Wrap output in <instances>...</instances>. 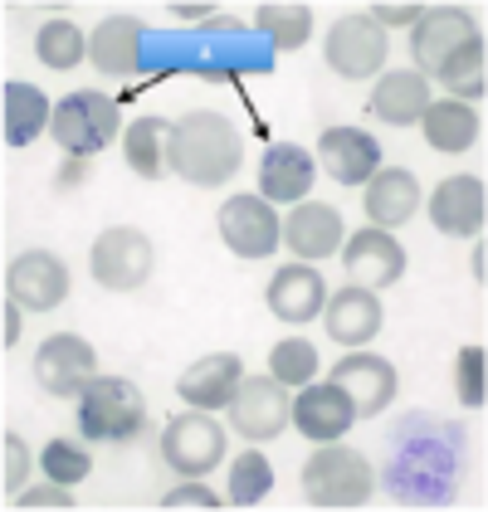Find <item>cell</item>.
Listing matches in <instances>:
<instances>
[{
	"mask_svg": "<svg viewBox=\"0 0 488 512\" xmlns=\"http://www.w3.org/2000/svg\"><path fill=\"white\" fill-rule=\"evenodd\" d=\"M464 469V430L454 420H435L425 410L406 415L391 434L386 488L406 508H445L454 503Z\"/></svg>",
	"mask_w": 488,
	"mask_h": 512,
	"instance_id": "1",
	"label": "cell"
},
{
	"mask_svg": "<svg viewBox=\"0 0 488 512\" xmlns=\"http://www.w3.org/2000/svg\"><path fill=\"white\" fill-rule=\"evenodd\" d=\"M410 54H415V74L420 79H440L449 88V98L459 103H479L484 98V30L474 25L469 10L459 5H435L420 15V25L410 30Z\"/></svg>",
	"mask_w": 488,
	"mask_h": 512,
	"instance_id": "2",
	"label": "cell"
},
{
	"mask_svg": "<svg viewBox=\"0 0 488 512\" xmlns=\"http://www.w3.org/2000/svg\"><path fill=\"white\" fill-rule=\"evenodd\" d=\"M244 166V142L240 127L220 113H186V118L171 122V171L186 181V186H225L235 181Z\"/></svg>",
	"mask_w": 488,
	"mask_h": 512,
	"instance_id": "3",
	"label": "cell"
},
{
	"mask_svg": "<svg viewBox=\"0 0 488 512\" xmlns=\"http://www.w3.org/2000/svg\"><path fill=\"white\" fill-rule=\"evenodd\" d=\"M376 488V473L357 449L347 444H318V454H308L303 464V503L308 508H327V512H347V508H366Z\"/></svg>",
	"mask_w": 488,
	"mask_h": 512,
	"instance_id": "4",
	"label": "cell"
},
{
	"mask_svg": "<svg viewBox=\"0 0 488 512\" xmlns=\"http://www.w3.org/2000/svg\"><path fill=\"white\" fill-rule=\"evenodd\" d=\"M49 137L69 152V157H98L103 147H113L122 137V113L118 98L98 93V88H79L69 98L54 103V122H49Z\"/></svg>",
	"mask_w": 488,
	"mask_h": 512,
	"instance_id": "5",
	"label": "cell"
},
{
	"mask_svg": "<svg viewBox=\"0 0 488 512\" xmlns=\"http://www.w3.org/2000/svg\"><path fill=\"white\" fill-rule=\"evenodd\" d=\"M79 430L93 444H127L147 430V400L122 376H93L79 395Z\"/></svg>",
	"mask_w": 488,
	"mask_h": 512,
	"instance_id": "6",
	"label": "cell"
},
{
	"mask_svg": "<svg viewBox=\"0 0 488 512\" xmlns=\"http://www.w3.org/2000/svg\"><path fill=\"white\" fill-rule=\"evenodd\" d=\"M152 264H157L152 239L142 235V230H132V225L103 230V235L93 239V249H88V269H93V278H98L108 293L142 288V283L152 278Z\"/></svg>",
	"mask_w": 488,
	"mask_h": 512,
	"instance_id": "7",
	"label": "cell"
},
{
	"mask_svg": "<svg viewBox=\"0 0 488 512\" xmlns=\"http://www.w3.org/2000/svg\"><path fill=\"white\" fill-rule=\"evenodd\" d=\"M323 59L337 79H376L381 64H386V30L371 20V15H342L323 40Z\"/></svg>",
	"mask_w": 488,
	"mask_h": 512,
	"instance_id": "8",
	"label": "cell"
},
{
	"mask_svg": "<svg viewBox=\"0 0 488 512\" xmlns=\"http://www.w3.org/2000/svg\"><path fill=\"white\" fill-rule=\"evenodd\" d=\"M35 376H40V386L49 395L79 400L93 386V376H98V352L83 342L79 332H54L35 352Z\"/></svg>",
	"mask_w": 488,
	"mask_h": 512,
	"instance_id": "9",
	"label": "cell"
},
{
	"mask_svg": "<svg viewBox=\"0 0 488 512\" xmlns=\"http://www.w3.org/2000/svg\"><path fill=\"white\" fill-rule=\"evenodd\" d=\"M5 298L20 303L25 313H49L69 298V264L49 249H25L5 269Z\"/></svg>",
	"mask_w": 488,
	"mask_h": 512,
	"instance_id": "10",
	"label": "cell"
},
{
	"mask_svg": "<svg viewBox=\"0 0 488 512\" xmlns=\"http://www.w3.org/2000/svg\"><path fill=\"white\" fill-rule=\"evenodd\" d=\"M162 454L181 478H205V473L225 459V430L210 420V410L176 415L162 434Z\"/></svg>",
	"mask_w": 488,
	"mask_h": 512,
	"instance_id": "11",
	"label": "cell"
},
{
	"mask_svg": "<svg viewBox=\"0 0 488 512\" xmlns=\"http://www.w3.org/2000/svg\"><path fill=\"white\" fill-rule=\"evenodd\" d=\"M230 425L264 444L274 434H284V425H293V400H288V386L274 381V376H244L235 400H230Z\"/></svg>",
	"mask_w": 488,
	"mask_h": 512,
	"instance_id": "12",
	"label": "cell"
},
{
	"mask_svg": "<svg viewBox=\"0 0 488 512\" xmlns=\"http://www.w3.org/2000/svg\"><path fill=\"white\" fill-rule=\"evenodd\" d=\"M220 239L240 259H269L284 244V225L264 196H230L220 205Z\"/></svg>",
	"mask_w": 488,
	"mask_h": 512,
	"instance_id": "13",
	"label": "cell"
},
{
	"mask_svg": "<svg viewBox=\"0 0 488 512\" xmlns=\"http://www.w3.org/2000/svg\"><path fill=\"white\" fill-rule=\"evenodd\" d=\"M342 269H347V283L376 293V288L401 283V274H406V249H401V239L391 235V230H362V235H352L342 244Z\"/></svg>",
	"mask_w": 488,
	"mask_h": 512,
	"instance_id": "14",
	"label": "cell"
},
{
	"mask_svg": "<svg viewBox=\"0 0 488 512\" xmlns=\"http://www.w3.org/2000/svg\"><path fill=\"white\" fill-rule=\"evenodd\" d=\"M357 425V405L347 400L342 386H332V381H308V386H298L293 395V430L303 434V439H313V444H332V439H342V434Z\"/></svg>",
	"mask_w": 488,
	"mask_h": 512,
	"instance_id": "15",
	"label": "cell"
},
{
	"mask_svg": "<svg viewBox=\"0 0 488 512\" xmlns=\"http://www.w3.org/2000/svg\"><path fill=\"white\" fill-rule=\"evenodd\" d=\"M332 386H342L347 400L357 405V420H366V415H381L396 400V366L386 356L357 347L332 366Z\"/></svg>",
	"mask_w": 488,
	"mask_h": 512,
	"instance_id": "16",
	"label": "cell"
},
{
	"mask_svg": "<svg viewBox=\"0 0 488 512\" xmlns=\"http://www.w3.org/2000/svg\"><path fill=\"white\" fill-rule=\"evenodd\" d=\"M484 220H488V186L479 176H449V181L435 186V196H430V225L440 235H454V239L484 235Z\"/></svg>",
	"mask_w": 488,
	"mask_h": 512,
	"instance_id": "17",
	"label": "cell"
},
{
	"mask_svg": "<svg viewBox=\"0 0 488 512\" xmlns=\"http://www.w3.org/2000/svg\"><path fill=\"white\" fill-rule=\"evenodd\" d=\"M244 376L249 371H244V361L235 352H210L181 371L176 391H181V400L191 410H230V400H235Z\"/></svg>",
	"mask_w": 488,
	"mask_h": 512,
	"instance_id": "18",
	"label": "cell"
},
{
	"mask_svg": "<svg viewBox=\"0 0 488 512\" xmlns=\"http://www.w3.org/2000/svg\"><path fill=\"white\" fill-rule=\"evenodd\" d=\"M318 157L337 186H362L381 171V142L362 127H327L323 142H318Z\"/></svg>",
	"mask_w": 488,
	"mask_h": 512,
	"instance_id": "19",
	"label": "cell"
},
{
	"mask_svg": "<svg viewBox=\"0 0 488 512\" xmlns=\"http://www.w3.org/2000/svg\"><path fill=\"white\" fill-rule=\"evenodd\" d=\"M264 298H269V313L279 322L298 327V322H313L327 308V283L313 264H284L279 274L269 278Z\"/></svg>",
	"mask_w": 488,
	"mask_h": 512,
	"instance_id": "20",
	"label": "cell"
},
{
	"mask_svg": "<svg viewBox=\"0 0 488 512\" xmlns=\"http://www.w3.org/2000/svg\"><path fill=\"white\" fill-rule=\"evenodd\" d=\"M323 322H327V337L332 342H342L347 352H357V347H366L381 332V298L371 288L347 283L342 293H327Z\"/></svg>",
	"mask_w": 488,
	"mask_h": 512,
	"instance_id": "21",
	"label": "cell"
},
{
	"mask_svg": "<svg viewBox=\"0 0 488 512\" xmlns=\"http://www.w3.org/2000/svg\"><path fill=\"white\" fill-rule=\"evenodd\" d=\"M420 210V181L406 166H381L366 181V220L371 230H401Z\"/></svg>",
	"mask_w": 488,
	"mask_h": 512,
	"instance_id": "22",
	"label": "cell"
},
{
	"mask_svg": "<svg viewBox=\"0 0 488 512\" xmlns=\"http://www.w3.org/2000/svg\"><path fill=\"white\" fill-rule=\"evenodd\" d=\"M284 244L303 264L332 259L342 249V215L332 205H323V200H298V210L284 220Z\"/></svg>",
	"mask_w": 488,
	"mask_h": 512,
	"instance_id": "23",
	"label": "cell"
},
{
	"mask_svg": "<svg viewBox=\"0 0 488 512\" xmlns=\"http://www.w3.org/2000/svg\"><path fill=\"white\" fill-rule=\"evenodd\" d=\"M88 59L108 79H132L142 69V20L137 15H113L88 35Z\"/></svg>",
	"mask_w": 488,
	"mask_h": 512,
	"instance_id": "24",
	"label": "cell"
},
{
	"mask_svg": "<svg viewBox=\"0 0 488 512\" xmlns=\"http://www.w3.org/2000/svg\"><path fill=\"white\" fill-rule=\"evenodd\" d=\"M313 181H318V166L293 142H274L264 152V161H259V196L264 200H279V205L284 200H303L313 191Z\"/></svg>",
	"mask_w": 488,
	"mask_h": 512,
	"instance_id": "25",
	"label": "cell"
},
{
	"mask_svg": "<svg viewBox=\"0 0 488 512\" xmlns=\"http://www.w3.org/2000/svg\"><path fill=\"white\" fill-rule=\"evenodd\" d=\"M425 108H430V83L415 69H391L371 88V113L386 127H410V122H420Z\"/></svg>",
	"mask_w": 488,
	"mask_h": 512,
	"instance_id": "26",
	"label": "cell"
},
{
	"mask_svg": "<svg viewBox=\"0 0 488 512\" xmlns=\"http://www.w3.org/2000/svg\"><path fill=\"white\" fill-rule=\"evenodd\" d=\"M122 152H127L132 176H142V181H162L166 171H171V122H166V118L127 122Z\"/></svg>",
	"mask_w": 488,
	"mask_h": 512,
	"instance_id": "27",
	"label": "cell"
},
{
	"mask_svg": "<svg viewBox=\"0 0 488 512\" xmlns=\"http://www.w3.org/2000/svg\"><path fill=\"white\" fill-rule=\"evenodd\" d=\"M420 127H425V142L435 152H469L479 142V113L459 98H430V108L420 113Z\"/></svg>",
	"mask_w": 488,
	"mask_h": 512,
	"instance_id": "28",
	"label": "cell"
},
{
	"mask_svg": "<svg viewBox=\"0 0 488 512\" xmlns=\"http://www.w3.org/2000/svg\"><path fill=\"white\" fill-rule=\"evenodd\" d=\"M49 122H54V108L35 83H5V142L10 147H30Z\"/></svg>",
	"mask_w": 488,
	"mask_h": 512,
	"instance_id": "29",
	"label": "cell"
},
{
	"mask_svg": "<svg viewBox=\"0 0 488 512\" xmlns=\"http://www.w3.org/2000/svg\"><path fill=\"white\" fill-rule=\"evenodd\" d=\"M254 25L274 40V49H284V54H293V49H303V44L313 40V10L308 5H298V0H269V5H259L254 10Z\"/></svg>",
	"mask_w": 488,
	"mask_h": 512,
	"instance_id": "30",
	"label": "cell"
},
{
	"mask_svg": "<svg viewBox=\"0 0 488 512\" xmlns=\"http://www.w3.org/2000/svg\"><path fill=\"white\" fill-rule=\"evenodd\" d=\"M35 54L49 69H79L83 54H88V35L74 20H44L35 30Z\"/></svg>",
	"mask_w": 488,
	"mask_h": 512,
	"instance_id": "31",
	"label": "cell"
},
{
	"mask_svg": "<svg viewBox=\"0 0 488 512\" xmlns=\"http://www.w3.org/2000/svg\"><path fill=\"white\" fill-rule=\"evenodd\" d=\"M269 488H274L269 459L254 454V449H244L240 459L230 464V493H225V503H230V508H254V503H264Z\"/></svg>",
	"mask_w": 488,
	"mask_h": 512,
	"instance_id": "32",
	"label": "cell"
},
{
	"mask_svg": "<svg viewBox=\"0 0 488 512\" xmlns=\"http://www.w3.org/2000/svg\"><path fill=\"white\" fill-rule=\"evenodd\" d=\"M269 376L284 381L288 391H293V386H308V381L318 376V347L303 342V337H284V342L269 352Z\"/></svg>",
	"mask_w": 488,
	"mask_h": 512,
	"instance_id": "33",
	"label": "cell"
},
{
	"mask_svg": "<svg viewBox=\"0 0 488 512\" xmlns=\"http://www.w3.org/2000/svg\"><path fill=\"white\" fill-rule=\"evenodd\" d=\"M40 464H44V473H49V483L74 488V483H83V478L93 473V454H88L83 444H74V439H49Z\"/></svg>",
	"mask_w": 488,
	"mask_h": 512,
	"instance_id": "34",
	"label": "cell"
},
{
	"mask_svg": "<svg viewBox=\"0 0 488 512\" xmlns=\"http://www.w3.org/2000/svg\"><path fill=\"white\" fill-rule=\"evenodd\" d=\"M484 371H488L484 347H474V342L459 347V356H454V395H459V405H469V410L484 405V395H488Z\"/></svg>",
	"mask_w": 488,
	"mask_h": 512,
	"instance_id": "35",
	"label": "cell"
},
{
	"mask_svg": "<svg viewBox=\"0 0 488 512\" xmlns=\"http://www.w3.org/2000/svg\"><path fill=\"white\" fill-rule=\"evenodd\" d=\"M5 464H0V488L5 493H20L25 488V473H30V449H25V439L20 434H5Z\"/></svg>",
	"mask_w": 488,
	"mask_h": 512,
	"instance_id": "36",
	"label": "cell"
},
{
	"mask_svg": "<svg viewBox=\"0 0 488 512\" xmlns=\"http://www.w3.org/2000/svg\"><path fill=\"white\" fill-rule=\"evenodd\" d=\"M162 508L166 512H176V508H201V512H215L220 508V498L205 488V483H181V488H171L162 498Z\"/></svg>",
	"mask_w": 488,
	"mask_h": 512,
	"instance_id": "37",
	"label": "cell"
},
{
	"mask_svg": "<svg viewBox=\"0 0 488 512\" xmlns=\"http://www.w3.org/2000/svg\"><path fill=\"white\" fill-rule=\"evenodd\" d=\"M59 488H64V483H54V488L44 483V488H35V493H20V498H15V508H20V512H35V508L69 512V508H74V498H69V493H59Z\"/></svg>",
	"mask_w": 488,
	"mask_h": 512,
	"instance_id": "38",
	"label": "cell"
},
{
	"mask_svg": "<svg viewBox=\"0 0 488 512\" xmlns=\"http://www.w3.org/2000/svg\"><path fill=\"white\" fill-rule=\"evenodd\" d=\"M366 15H371L381 30H386V25H410V30H415L420 15H425V5H371Z\"/></svg>",
	"mask_w": 488,
	"mask_h": 512,
	"instance_id": "39",
	"label": "cell"
},
{
	"mask_svg": "<svg viewBox=\"0 0 488 512\" xmlns=\"http://www.w3.org/2000/svg\"><path fill=\"white\" fill-rule=\"evenodd\" d=\"M88 176H93V166H88V157H69V161H64V166H59V176H54V186H59V191L69 196V191H79V186H83V181H88Z\"/></svg>",
	"mask_w": 488,
	"mask_h": 512,
	"instance_id": "40",
	"label": "cell"
},
{
	"mask_svg": "<svg viewBox=\"0 0 488 512\" xmlns=\"http://www.w3.org/2000/svg\"><path fill=\"white\" fill-rule=\"evenodd\" d=\"M20 313H25V308L5 298V347H15V342H20Z\"/></svg>",
	"mask_w": 488,
	"mask_h": 512,
	"instance_id": "41",
	"label": "cell"
},
{
	"mask_svg": "<svg viewBox=\"0 0 488 512\" xmlns=\"http://www.w3.org/2000/svg\"><path fill=\"white\" fill-rule=\"evenodd\" d=\"M181 20H210V5H176Z\"/></svg>",
	"mask_w": 488,
	"mask_h": 512,
	"instance_id": "42",
	"label": "cell"
}]
</instances>
